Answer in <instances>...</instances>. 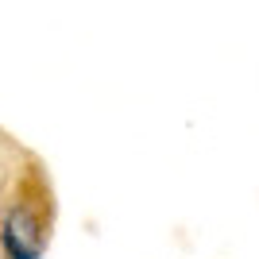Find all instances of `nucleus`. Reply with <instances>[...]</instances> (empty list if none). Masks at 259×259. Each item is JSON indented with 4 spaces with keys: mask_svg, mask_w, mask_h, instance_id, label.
<instances>
[{
    "mask_svg": "<svg viewBox=\"0 0 259 259\" xmlns=\"http://www.w3.org/2000/svg\"><path fill=\"white\" fill-rule=\"evenodd\" d=\"M54 236V190L43 162L27 155L23 170L4 178L0 209V251L4 259H43Z\"/></svg>",
    "mask_w": 259,
    "mask_h": 259,
    "instance_id": "1",
    "label": "nucleus"
}]
</instances>
